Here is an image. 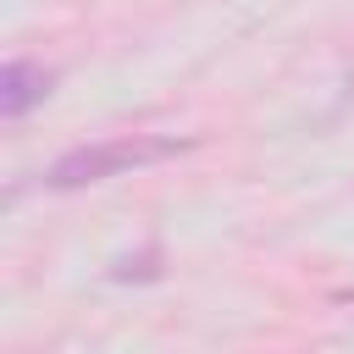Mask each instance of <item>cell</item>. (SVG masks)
<instances>
[{
  "instance_id": "cell-1",
  "label": "cell",
  "mask_w": 354,
  "mask_h": 354,
  "mask_svg": "<svg viewBox=\"0 0 354 354\" xmlns=\"http://www.w3.org/2000/svg\"><path fill=\"white\" fill-rule=\"evenodd\" d=\"M183 144L177 138H105V144H83V149H66L55 166H50V188H83V183H105L116 171H133V166H155L166 155H177Z\"/></svg>"
},
{
  "instance_id": "cell-2",
  "label": "cell",
  "mask_w": 354,
  "mask_h": 354,
  "mask_svg": "<svg viewBox=\"0 0 354 354\" xmlns=\"http://www.w3.org/2000/svg\"><path fill=\"white\" fill-rule=\"evenodd\" d=\"M50 94V72L44 66H33V61H6V72H0V116H28L39 100Z\"/></svg>"
},
{
  "instance_id": "cell-3",
  "label": "cell",
  "mask_w": 354,
  "mask_h": 354,
  "mask_svg": "<svg viewBox=\"0 0 354 354\" xmlns=\"http://www.w3.org/2000/svg\"><path fill=\"white\" fill-rule=\"evenodd\" d=\"M160 277V249H144V254H122L111 266V282H155Z\"/></svg>"
}]
</instances>
